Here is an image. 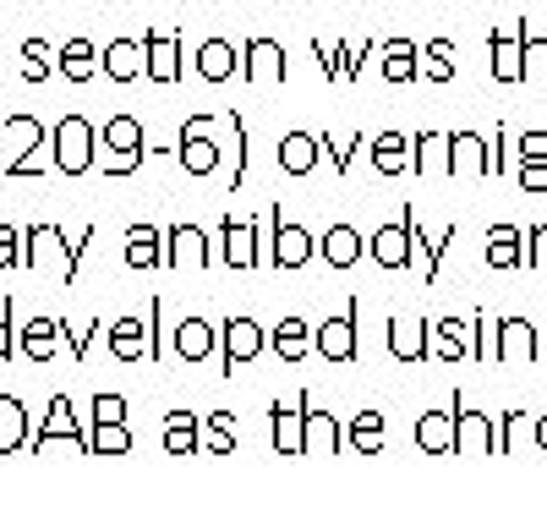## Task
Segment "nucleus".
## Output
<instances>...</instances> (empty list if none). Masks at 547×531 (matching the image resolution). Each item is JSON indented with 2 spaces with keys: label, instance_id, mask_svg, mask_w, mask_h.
Segmentation results:
<instances>
[{
  "label": "nucleus",
  "instance_id": "48",
  "mask_svg": "<svg viewBox=\"0 0 547 531\" xmlns=\"http://www.w3.org/2000/svg\"><path fill=\"white\" fill-rule=\"evenodd\" d=\"M433 351H444V356H460V334H455V323H444V329H438Z\"/></svg>",
  "mask_w": 547,
  "mask_h": 531
},
{
  "label": "nucleus",
  "instance_id": "45",
  "mask_svg": "<svg viewBox=\"0 0 547 531\" xmlns=\"http://www.w3.org/2000/svg\"><path fill=\"white\" fill-rule=\"evenodd\" d=\"M526 263L531 269H547V225L531 230V247H526Z\"/></svg>",
  "mask_w": 547,
  "mask_h": 531
},
{
  "label": "nucleus",
  "instance_id": "27",
  "mask_svg": "<svg viewBox=\"0 0 547 531\" xmlns=\"http://www.w3.org/2000/svg\"><path fill=\"white\" fill-rule=\"evenodd\" d=\"M487 263H493V269H515V263H526V247H520L515 225H498L493 236H487Z\"/></svg>",
  "mask_w": 547,
  "mask_h": 531
},
{
  "label": "nucleus",
  "instance_id": "35",
  "mask_svg": "<svg viewBox=\"0 0 547 531\" xmlns=\"http://www.w3.org/2000/svg\"><path fill=\"white\" fill-rule=\"evenodd\" d=\"M165 449L170 455H192L197 449V417L192 411H176V417L165 422Z\"/></svg>",
  "mask_w": 547,
  "mask_h": 531
},
{
  "label": "nucleus",
  "instance_id": "28",
  "mask_svg": "<svg viewBox=\"0 0 547 531\" xmlns=\"http://www.w3.org/2000/svg\"><path fill=\"white\" fill-rule=\"evenodd\" d=\"M301 411H307V395L296 400V411L290 406L274 411V449L279 455H301Z\"/></svg>",
  "mask_w": 547,
  "mask_h": 531
},
{
  "label": "nucleus",
  "instance_id": "25",
  "mask_svg": "<svg viewBox=\"0 0 547 531\" xmlns=\"http://www.w3.org/2000/svg\"><path fill=\"white\" fill-rule=\"evenodd\" d=\"M378 50H383V77H389V83H411V77L422 72L411 39H389V44H378Z\"/></svg>",
  "mask_w": 547,
  "mask_h": 531
},
{
  "label": "nucleus",
  "instance_id": "6",
  "mask_svg": "<svg viewBox=\"0 0 547 531\" xmlns=\"http://www.w3.org/2000/svg\"><path fill=\"white\" fill-rule=\"evenodd\" d=\"M219 230H225V263H230V269H258L263 247L252 236L263 230V219H225Z\"/></svg>",
  "mask_w": 547,
  "mask_h": 531
},
{
  "label": "nucleus",
  "instance_id": "11",
  "mask_svg": "<svg viewBox=\"0 0 547 531\" xmlns=\"http://www.w3.org/2000/svg\"><path fill=\"white\" fill-rule=\"evenodd\" d=\"M340 449V422L329 411H301V455H334Z\"/></svg>",
  "mask_w": 547,
  "mask_h": 531
},
{
  "label": "nucleus",
  "instance_id": "20",
  "mask_svg": "<svg viewBox=\"0 0 547 531\" xmlns=\"http://www.w3.org/2000/svg\"><path fill=\"white\" fill-rule=\"evenodd\" d=\"M537 351V334H531L526 318H504L498 323V362H520V356Z\"/></svg>",
  "mask_w": 547,
  "mask_h": 531
},
{
  "label": "nucleus",
  "instance_id": "30",
  "mask_svg": "<svg viewBox=\"0 0 547 531\" xmlns=\"http://www.w3.org/2000/svg\"><path fill=\"white\" fill-rule=\"evenodd\" d=\"M22 438H28V411H22V400L0 395V455H11Z\"/></svg>",
  "mask_w": 547,
  "mask_h": 531
},
{
  "label": "nucleus",
  "instance_id": "29",
  "mask_svg": "<svg viewBox=\"0 0 547 531\" xmlns=\"http://www.w3.org/2000/svg\"><path fill=\"white\" fill-rule=\"evenodd\" d=\"M416 444H422L427 455H449V449H455V427H449L444 411H427V417L416 422Z\"/></svg>",
  "mask_w": 547,
  "mask_h": 531
},
{
  "label": "nucleus",
  "instance_id": "32",
  "mask_svg": "<svg viewBox=\"0 0 547 531\" xmlns=\"http://www.w3.org/2000/svg\"><path fill=\"white\" fill-rule=\"evenodd\" d=\"M197 72H203L208 83H219V77H230V72H236V50H230L225 39H208L203 50H197Z\"/></svg>",
  "mask_w": 547,
  "mask_h": 531
},
{
  "label": "nucleus",
  "instance_id": "16",
  "mask_svg": "<svg viewBox=\"0 0 547 531\" xmlns=\"http://www.w3.org/2000/svg\"><path fill=\"white\" fill-rule=\"evenodd\" d=\"M50 438H72L77 449H88V427H77L72 400H66V395H55V400H50V422L39 427V449L50 444Z\"/></svg>",
  "mask_w": 547,
  "mask_h": 531
},
{
  "label": "nucleus",
  "instance_id": "43",
  "mask_svg": "<svg viewBox=\"0 0 547 531\" xmlns=\"http://www.w3.org/2000/svg\"><path fill=\"white\" fill-rule=\"evenodd\" d=\"M520 66H531L537 77H547V39H526V33H520Z\"/></svg>",
  "mask_w": 547,
  "mask_h": 531
},
{
  "label": "nucleus",
  "instance_id": "7",
  "mask_svg": "<svg viewBox=\"0 0 547 531\" xmlns=\"http://www.w3.org/2000/svg\"><path fill=\"white\" fill-rule=\"evenodd\" d=\"M99 137L115 148V165H110V176H126V170H132L137 159H143V126H137L132 115H115V121L104 126Z\"/></svg>",
  "mask_w": 547,
  "mask_h": 531
},
{
  "label": "nucleus",
  "instance_id": "49",
  "mask_svg": "<svg viewBox=\"0 0 547 531\" xmlns=\"http://www.w3.org/2000/svg\"><path fill=\"white\" fill-rule=\"evenodd\" d=\"M520 181H526V187H537V192H542V187H547V170L537 165V159H520Z\"/></svg>",
  "mask_w": 547,
  "mask_h": 531
},
{
  "label": "nucleus",
  "instance_id": "1",
  "mask_svg": "<svg viewBox=\"0 0 547 531\" xmlns=\"http://www.w3.org/2000/svg\"><path fill=\"white\" fill-rule=\"evenodd\" d=\"M50 148H55V170H61V176H83V170L93 165V148H99V132H93V126L83 121V115H66V121H55Z\"/></svg>",
  "mask_w": 547,
  "mask_h": 531
},
{
  "label": "nucleus",
  "instance_id": "10",
  "mask_svg": "<svg viewBox=\"0 0 547 531\" xmlns=\"http://www.w3.org/2000/svg\"><path fill=\"white\" fill-rule=\"evenodd\" d=\"M411 214L400 219V225H383L378 236H372V258L383 263V269H405V263H411Z\"/></svg>",
  "mask_w": 547,
  "mask_h": 531
},
{
  "label": "nucleus",
  "instance_id": "18",
  "mask_svg": "<svg viewBox=\"0 0 547 531\" xmlns=\"http://www.w3.org/2000/svg\"><path fill=\"white\" fill-rule=\"evenodd\" d=\"M318 154H323V143H318V137L290 132L285 143H279V170H290V176H307V170L318 165Z\"/></svg>",
  "mask_w": 547,
  "mask_h": 531
},
{
  "label": "nucleus",
  "instance_id": "26",
  "mask_svg": "<svg viewBox=\"0 0 547 531\" xmlns=\"http://www.w3.org/2000/svg\"><path fill=\"white\" fill-rule=\"evenodd\" d=\"M126 263H132V269H154V263H165L154 225H132V230H126Z\"/></svg>",
  "mask_w": 547,
  "mask_h": 531
},
{
  "label": "nucleus",
  "instance_id": "23",
  "mask_svg": "<svg viewBox=\"0 0 547 531\" xmlns=\"http://www.w3.org/2000/svg\"><path fill=\"white\" fill-rule=\"evenodd\" d=\"M214 351V323L208 318H186L176 329V356H186V362H203V356Z\"/></svg>",
  "mask_w": 547,
  "mask_h": 531
},
{
  "label": "nucleus",
  "instance_id": "38",
  "mask_svg": "<svg viewBox=\"0 0 547 531\" xmlns=\"http://www.w3.org/2000/svg\"><path fill=\"white\" fill-rule=\"evenodd\" d=\"M416 148H422V154H416V170H422V176H433V170H449V137L422 132V137H416Z\"/></svg>",
  "mask_w": 547,
  "mask_h": 531
},
{
  "label": "nucleus",
  "instance_id": "51",
  "mask_svg": "<svg viewBox=\"0 0 547 531\" xmlns=\"http://www.w3.org/2000/svg\"><path fill=\"white\" fill-rule=\"evenodd\" d=\"M537 444L547 449V417H537Z\"/></svg>",
  "mask_w": 547,
  "mask_h": 531
},
{
  "label": "nucleus",
  "instance_id": "33",
  "mask_svg": "<svg viewBox=\"0 0 547 531\" xmlns=\"http://www.w3.org/2000/svg\"><path fill=\"white\" fill-rule=\"evenodd\" d=\"M405 148H411V143H405L400 132H383L378 143H372V165H378L383 176H400V170L411 165V154H405Z\"/></svg>",
  "mask_w": 547,
  "mask_h": 531
},
{
  "label": "nucleus",
  "instance_id": "13",
  "mask_svg": "<svg viewBox=\"0 0 547 531\" xmlns=\"http://www.w3.org/2000/svg\"><path fill=\"white\" fill-rule=\"evenodd\" d=\"M449 170H482V176H493L498 159L487 154V143L476 132H449Z\"/></svg>",
  "mask_w": 547,
  "mask_h": 531
},
{
  "label": "nucleus",
  "instance_id": "50",
  "mask_svg": "<svg viewBox=\"0 0 547 531\" xmlns=\"http://www.w3.org/2000/svg\"><path fill=\"white\" fill-rule=\"evenodd\" d=\"M11 356V302H0V362Z\"/></svg>",
  "mask_w": 547,
  "mask_h": 531
},
{
  "label": "nucleus",
  "instance_id": "39",
  "mask_svg": "<svg viewBox=\"0 0 547 531\" xmlns=\"http://www.w3.org/2000/svg\"><path fill=\"white\" fill-rule=\"evenodd\" d=\"M22 61H28V66H22V77H28V83H44V77L55 72V50H50L44 39H28V44H22Z\"/></svg>",
  "mask_w": 547,
  "mask_h": 531
},
{
  "label": "nucleus",
  "instance_id": "46",
  "mask_svg": "<svg viewBox=\"0 0 547 531\" xmlns=\"http://www.w3.org/2000/svg\"><path fill=\"white\" fill-rule=\"evenodd\" d=\"M11 263H22V252H17V230L0 225V269H11Z\"/></svg>",
  "mask_w": 547,
  "mask_h": 531
},
{
  "label": "nucleus",
  "instance_id": "8",
  "mask_svg": "<svg viewBox=\"0 0 547 531\" xmlns=\"http://www.w3.org/2000/svg\"><path fill=\"white\" fill-rule=\"evenodd\" d=\"M143 72L154 77V83H176V77H181V39L148 33V39H143Z\"/></svg>",
  "mask_w": 547,
  "mask_h": 531
},
{
  "label": "nucleus",
  "instance_id": "21",
  "mask_svg": "<svg viewBox=\"0 0 547 531\" xmlns=\"http://www.w3.org/2000/svg\"><path fill=\"white\" fill-rule=\"evenodd\" d=\"M55 340H61V318H33L28 329H22V356H28V362H50Z\"/></svg>",
  "mask_w": 547,
  "mask_h": 531
},
{
  "label": "nucleus",
  "instance_id": "44",
  "mask_svg": "<svg viewBox=\"0 0 547 531\" xmlns=\"http://www.w3.org/2000/svg\"><path fill=\"white\" fill-rule=\"evenodd\" d=\"M126 417V400L121 395H99L93 400V422H121Z\"/></svg>",
  "mask_w": 547,
  "mask_h": 531
},
{
  "label": "nucleus",
  "instance_id": "36",
  "mask_svg": "<svg viewBox=\"0 0 547 531\" xmlns=\"http://www.w3.org/2000/svg\"><path fill=\"white\" fill-rule=\"evenodd\" d=\"M422 72L433 77V83H449V77H455V44L449 39H433L422 50Z\"/></svg>",
  "mask_w": 547,
  "mask_h": 531
},
{
  "label": "nucleus",
  "instance_id": "17",
  "mask_svg": "<svg viewBox=\"0 0 547 531\" xmlns=\"http://www.w3.org/2000/svg\"><path fill=\"white\" fill-rule=\"evenodd\" d=\"M318 356L329 362H351L356 356V318H329L318 329Z\"/></svg>",
  "mask_w": 547,
  "mask_h": 531
},
{
  "label": "nucleus",
  "instance_id": "5",
  "mask_svg": "<svg viewBox=\"0 0 547 531\" xmlns=\"http://www.w3.org/2000/svg\"><path fill=\"white\" fill-rule=\"evenodd\" d=\"M165 263L170 269H208L214 263V252H208V236L197 225H176L165 236Z\"/></svg>",
  "mask_w": 547,
  "mask_h": 531
},
{
  "label": "nucleus",
  "instance_id": "19",
  "mask_svg": "<svg viewBox=\"0 0 547 531\" xmlns=\"http://www.w3.org/2000/svg\"><path fill=\"white\" fill-rule=\"evenodd\" d=\"M55 61H61V72L72 77V83H88V77L99 72V44L72 39V44H61V50H55Z\"/></svg>",
  "mask_w": 547,
  "mask_h": 531
},
{
  "label": "nucleus",
  "instance_id": "41",
  "mask_svg": "<svg viewBox=\"0 0 547 531\" xmlns=\"http://www.w3.org/2000/svg\"><path fill=\"white\" fill-rule=\"evenodd\" d=\"M351 438H356V449H367V455H372L378 438H383V417H378V411H362V417L351 422Z\"/></svg>",
  "mask_w": 547,
  "mask_h": 531
},
{
  "label": "nucleus",
  "instance_id": "12",
  "mask_svg": "<svg viewBox=\"0 0 547 531\" xmlns=\"http://www.w3.org/2000/svg\"><path fill=\"white\" fill-rule=\"evenodd\" d=\"M247 77L252 83H285V50L274 39H247Z\"/></svg>",
  "mask_w": 547,
  "mask_h": 531
},
{
  "label": "nucleus",
  "instance_id": "3",
  "mask_svg": "<svg viewBox=\"0 0 547 531\" xmlns=\"http://www.w3.org/2000/svg\"><path fill=\"white\" fill-rule=\"evenodd\" d=\"M208 132H214V115H192V121L181 126V165L192 170V176H208V170L219 165V148L208 143Z\"/></svg>",
  "mask_w": 547,
  "mask_h": 531
},
{
  "label": "nucleus",
  "instance_id": "4",
  "mask_svg": "<svg viewBox=\"0 0 547 531\" xmlns=\"http://www.w3.org/2000/svg\"><path fill=\"white\" fill-rule=\"evenodd\" d=\"M269 225H274V236H269V263L274 269H301V263L312 258V236L301 225H285L279 219V209H269Z\"/></svg>",
  "mask_w": 547,
  "mask_h": 531
},
{
  "label": "nucleus",
  "instance_id": "22",
  "mask_svg": "<svg viewBox=\"0 0 547 531\" xmlns=\"http://www.w3.org/2000/svg\"><path fill=\"white\" fill-rule=\"evenodd\" d=\"M110 351H115V362H137V356H148V323L121 318L110 329Z\"/></svg>",
  "mask_w": 547,
  "mask_h": 531
},
{
  "label": "nucleus",
  "instance_id": "2",
  "mask_svg": "<svg viewBox=\"0 0 547 531\" xmlns=\"http://www.w3.org/2000/svg\"><path fill=\"white\" fill-rule=\"evenodd\" d=\"M83 247H88V241L77 236L72 247L61 252V230H55V225H33L28 230V252H22V269H39L44 258H61V280H77V258H83Z\"/></svg>",
  "mask_w": 547,
  "mask_h": 531
},
{
  "label": "nucleus",
  "instance_id": "14",
  "mask_svg": "<svg viewBox=\"0 0 547 531\" xmlns=\"http://www.w3.org/2000/svg\"><path fill=\"white\" fill-rule=\"evenodd\" d=\"M99 72H110L115 83H132V77H143V39H115L110 50H99Z\"/></svg>",
  "mask_w": 547,
  "mask_h": 531
},
{
  "label": "nucleus",
  "instance_id": "37",
  "mask_svg": "<svg viewBox=\"0 0 547 531\" xmlns=\"http://www.w3.org/2000/svg\"><path fill=\"white\" fill-rule=\"evenodd\" d=\"M274 351L285 356V362H301V356H307V323L301 318H285L274 329Z\"/></svg>",
  "mask_w": 547,
  "mask_h": 531
},
{
  "label": "nucleus",
  "instance_id": "40",
  "mask_svg": "<svg viewBox=\"0 0 547 531\" xmlns=\"http://www.w3.org/2000/svg\"><path fill=\"white\" fill-rule=\"evenodd\" d=\"M88 449H104V455H121V449H132V438H126V427H121V422H93Z\"/></svg>",
  "mask_w": 547,
  "mask_h": 531
},
{
  "label": "nucleus",
  "instance_id": "31",
  "mask_svg": "<svg viewBox=\"0 0 547 531\" xmlns=\"http://www.w3.org/2000/svg\"><path fill=\"white\" fill-rule=\"evenodd\" d=\"M493 77L498 83H520V77H526V66H520V39H509V33H493Z\"/></svg>",
  "mask_w": 547,
  "mask_h": 531
},
{
  "label": "nucleus",
  "instance_id": "15",
  "mask_svg": "<svg viewBox=\"0 0 547 531\" xmlns=\"http://www.w3.org/2000/svg\"><path fill=\"white\" fill-rule=\"evenodd\" d=\"M460 433H455V455H498L493 444V427H487L482 411H455Z\"/></svg>",
  "mask_w": 547,
  "mask_h": 531
},
{
  "label": "nucleus",
  "instance_id": "9",
  "mask_svg": "<svg viewBox=\"0 0 547 531\" xmlns=\"http://www.w3.org/2000/svg\"><path fill=\"white\" fill-rule=\"evenodd\" d=\"M219 345H225V373H236L247 356L263 351V329H258L252 318H230V323H225V340H219Z\"/></svg>",
  "mask_w": 547,
  "mask_h": 531
},
{
  "label": "nucleus",
  "instance_id": "24",
  "mask_svg": "<svg viewBox=\"0 0 547 531\" xmlns=\"http://www.w3.org/2000/svg\"><path fill=\"white\" fill-rule=\"evenodd\" d=\"M356 258H362V236H356L351 225H334L329 236H323V263H329V269H351Z\"/></svg>",
  "mask_w": 547,
  "mask_h": 531
},
{
  "label": "nucleus",
  "instance_id": "34",
  "mask_svg": "<svg viewBox=\"0 0 547 531\" xmlns=\"http://www.w3.org/2000/svg\"><path fill=\"white\" fill-rule=\"evenodd\" d=\"M427 323H389V351L405 356V362H422L427 356Z\"/></svg>",
  "mask_w": 547,
  "mask_h": 531
},
{
  "label": "nucleus",
  "instance_id": "42",
  "mask_svg": "<svg viewBox=\"0 0 547 531\" xmlns=\"http://www.w3.org/2000/svg\"><path fill=\"white\" fill-rule=\"evenodd\" d=\"M208 444H214V455H230V449H236V422H230L225 411L208 422Z\"/></svg>",
  "mask_w": 547,
  "mask_h": 531
},
{
  "label": "nucleus",
  "instance_id": "47",
  "mask_svg": "<svg viewBox=\"0 0 547 531\" xmlns=\"http://www.w3.org/2000/svg\"><path fill=\"white\" fill-rule=\"evenodd\" d=\"M520 159H547V132H526V137H520Z\"/></svg>",
  "mask_w": 547,
  "mask_h": 531
}]
</instances>
